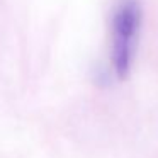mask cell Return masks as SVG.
<instances>
[{"instance_id":"6da1fadb","label":"cell","mask_w":158,"mask_h":158,"mask_svg":"<svg viewBox=\"0 0 158 158\" xmlns=\"http://www.w3.org/2000/svg\"><path fill=\"white\" fill-rule=\"evenodd\" d=\"M141 5L138 0H121L116 5L110 22L112 32V66L119 78L129 75L133 58L136 53V44L141 29Z\"/></svg>"}]
</instances>
